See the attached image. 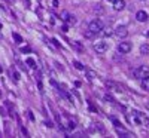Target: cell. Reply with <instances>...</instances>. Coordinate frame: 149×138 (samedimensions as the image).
Instances as JSON below:
<instances>
[{
  "label": "cell",
  "mask_w": 149,
  "mask_h": 138,
  "mask_svg": "<svg viewBox=\"0 0 149 138\" xmlns=\"http://www.w3.org/2000/svg\"><path fill=\"white\" fill-rule=\"evenodd\" d=\"M14 39L17 40V43H21V42H22V39H21V36H19V34H17V33H14Z\"/></svg>",
  "instance_id": "5bb4252c"
},
{
  "label": "cell",
  "mask_w": 149,
  "mask_h": 138,
  "mask_svg": "<svg viewBox=\"0 0 149 138\" xmlns=\"http://www.w3.org/2000/svg\"><path fill=\"white\" fill-rule=\"evenodd\" d=\"M93 49H94L97 54H104V52L107 51V43L103 42V40L94 42V43H93Z\"/></svg>",
  "instance_id": "3957f363"
},
{
  "label": "cell",
  "mask_w": 149,
  "mask_h": 138,
  "mask_svg": "<svg viewBox=\"0 0 149 138\" xmlns=\"http://www.w3.org/2000/svg\"><path fill=\"white\" fill-rule=\"evenodd\" d=\"M131 43L130 42H121L119 45H118V52L119 54H128L130 51H131Z\"/></svg>",
  "instance_id": "277c9868"
},
{
  "label": "cell",
  "mask_w": 149,
  "mask_h": 138,
  "mask_svg": "<svg viewBox=\"0 0 149 138\" xmlns=\"http://www.w3.org/2000/svg\"><path fill=\"white\" fill-rule=\"evenodd\" d=\"M116 132H118L119 135H125L127 138L134 137V135H133V132H130V131H127V129H124V128H119V125H116Z\"/></svg>",
  "instance_id": "ba28073f"
},
{
  "label": "cell",
  "mask_w": 149,
  "mask_h": 138,
  "mask_svg": "<svg viewBox=\"0 0 149 138\" xmlns=\"http://www.w3.org/2000/svg\"><path fill=\"white\" fill-rule=\"evenodd\" d=\"M136 19H137L139 22H146L149 19V15L146 14L145 10H139L137 14H136Z\"/></svg>",
  "instance_id": "8992f818"
},
{
  "label": "cell",
  "mask_w": 149,
  "mask_h": 138,
  "mask_svg": "<svg viewBox=\"0 0 149 138\" xmlns=\"http://www.w3.org/2000/svg\"><path fill=\"white\" fill-rule=\"evenodd\" d=\"M146 76H149V67L148 66H139L137 68H134V77L136 79H140L142 80Z\"/></svg>",
  "instance_id": "6da1fadb"
},
{
  "label": "cell",
  "mask_w": 149,
  "mask_h": 138,
  "mask_svg": "<svg viewBox=\"0 0 149 138\" xmlns=\"http://www.w3.org/2000/svg\"><path fill=\"white\" fill-rule=\"evenodd\" d=\"M102 28H103V22H102L100 19H93V21L90 22V26H88V30H90L93 34H98Z\"/></svg>",
  "instance_id": "7a4b0ae2"
},
{
  "label": "cell",
  "mask_w": 149,
  "mask_h": 138,
  "mask_svg": "<svg viewBox=\"0 0 149 138\" xmlns=\"http://www.w3.org/2000/svg\"><path fill=\"white\" fill-rule=\"evenodd\" d=\"M140 54L142 55H148L149 54V45H142L140 46Z\"/></svg>",
  "instance_id": "7c38bea8"
},
{
  "label": "cell",
  "mask_w": 149,
  "mask_h": 138,
  "mask_svg": "<svg viewBox=\"0 0 149 138\" xmlns=\"http://www.w3.org/2000/svg\"><path fill=\"white\" fill-rule=\"evenodd\" d=\"M27 62H29V64H30V67H36V64H34V61H33L31 58H29V59H27Z\"/></svg>",
  "instance_id": "9a60e30c"
},
{
  "label": "cell",
  "mask_w": 149,
  "mask_h": 138,
  "mask_svg": "<svg viewBox=\"0 0 149 138\" xmlns=\"http://www.w3.org/2000/svg\"><path fill=\"white\" fill-rule=\"evenodd\" d=\"M107 2H113V0H107Z\"/></svg>",
  "instance_id": "e0dca14e"
},
{
  "label": "cell",
  "mask_w": 149,
  "mask_h": 138,
  "mask_svg": "<svg viewBox=\"0 0 149 138\" xmlns=\"http://www.w3.org/2000/svg\"><path fill=\"white\" fill-rule=\"evenodd\" d=\"M142 2H145V0H142Z\"/></svg>",
  "instance_id": "ac0fdd59"
},
{
  "label": "cell",
  "mask_w": 149,
  "mask_h": 138,
  "mask_svg": "<svg viewBox=\"0 0 149 138\" xmlns=\"http://www.w3.org/2000/svg\"><path fill=\"white\" fill-rule=\"evenodd\" d=\"M106 86L109 88L110 91H122L121 86H119L118 83H115V82H106Z\"/></svg>",
  "instance_id": "30bf717a"
},
{
  "label": "cell",
  "mask_w": 149,
  "mask_h": 138,
  "mask_svg": "<svg viewBox=\"0 0 149 138\" xmlns=\"http://www.w3.org/2000/svg\"><path fill=\"white\" fill-rule=\"evenodd\" d=\"M113 9L116 10V12H121V10H124V8H125V2L124 0H113Z\"/></svg>",
  "instance_id": "52a82bcc"
},
{
  "label": "cell",
  "mask_w": 149,
  "mask_h": 138,
  "mask_svg": "<svg viewBox=\"0 0 149 138\" xmlns=\"http://www.w3.org/2000/svg\"><path fill=\"white\" fill-rule=\"evenodd\" d=\"M115 34L119 37V39H125V37L128 36V30L125 26H118L116 30H115Z\"/></svg>",
  "instance_id": "5b68a950"
},
{
  "label": "cell",
  "mask_w": 149,
  "mask_h": 138,
  "mask_svg": "<svg viewBox=\"0 0 149 138\" xmlns=\"http://www.w3.org/2000/svg\"><path fill=\"white\" fill-rule=\"evenodd\" d=\"M73 66H74V67H76L78 70H84V66L81 64V62H79V61H74V62H73Z\"/></svg>",
  "instance_id": "4fadbf2b"
},
{
  "label": "cell",
  "mask_w": 149,
  "mask_h": 138,
  "mask_svg": "<svg viewBox=\"0 0 149 138\" xmlns=\"http://www.w3.org/2000/svg\"><path fill=\"white\" fill-rule=\"evenodd\" d=\"M100 34H102V36H104V37H109V36L113 34V28H110V27H104V26H103V28L100 30Z\"/></svg>",
  "instance_id": "9c48e42d"
},
{
  "label": "cell",
  "mask_w": 149,
  "mask_h": 138,
  "mask_svg": "<svg viewBox=\"0 0 149 138\" xmlns=\"http://www.w3.org/2000/svg\"><path fill=\"white\" fill-rule=\"evenodd\" d=\"M86 73H88L90 76H91L90 79H94V77H95V73H94V71H86Z\"/></svg>",
  "instance_id": "2e32d148"
},
{
  "label": "cell",
  "mask_w": 149,
  "mask_h": 138,
  "mask_svg": "<svg viewBox=\"0 0 149 138\" xmlns=\"http://www.w3.org/2000/svg\"><path fill=\"white\" fill-rule=\"evenodd\" d=\"M142 88H143V89H146V91H149V76H146V77L142 79Z\"/></svg>",
  "instance_id": "8fae6325"
}]
</instances>
